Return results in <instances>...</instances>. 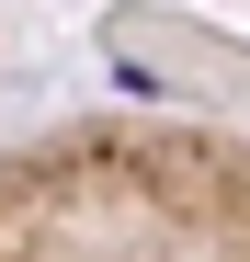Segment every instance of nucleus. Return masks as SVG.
<instances>
[{
	"mask_svg": "<svg viewBox=\"0 0 250 262\" xmlns=\"http://www.w3.org/2000/svg\"><path fill=\"white\" fill-rule=\"evenodd\" d=\"M0 262H250V148L57 125L0 160Z\"/></svg>",
	"mask_w": 250,
	"mask_h": 262,
	"instance_id": "1",
	"label": "nucleus"
}]
</instances>
